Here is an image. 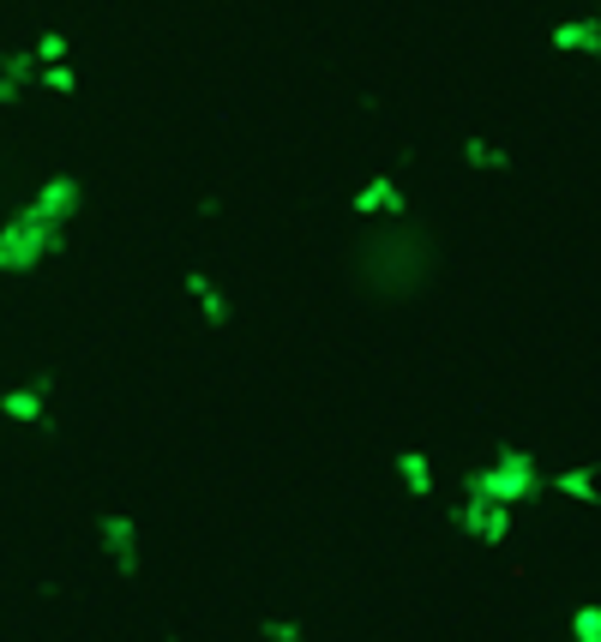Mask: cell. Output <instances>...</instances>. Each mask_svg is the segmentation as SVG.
Wrapping results in <instances>:
<instances>
[{
    "label": "cell",
    "instance_id": "cell-1",
    "mask_svg": "<svg viewBox=\"0 0 601 642\" xmlns=\"http://www.w3.org/2000/svg\"><path fill=\"white\" fill-rule=\"evenodd\" d=\"M553 49H565V54H601V25H596V18L553 25Z\"/></svg>",
    "mask_w": 601,
    "mask_h": 642
},
{
    "label": "cell",
    "instance_id": "cell-2",
    "mask_svg": "<svg viewBox=\"0 0 601 642\" xmlns=\"http://www.w3.org/2000/svg\"><path fill=\"white\" fill-rule=\"evenodd\" d=\"M397 475H404L409 492H433V468H427L421 450H404V457H397Z\"/></svg>",
    "mask_w": 601,
    "mask_h": 642
}]
</instances>
